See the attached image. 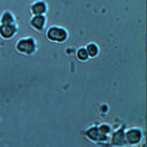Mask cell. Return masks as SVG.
I'll use <instances>...</instances> for the list:
<instances>
[{
	"instance_id": "6",
	"label": "cell",
	"mask_w": 147,
	"mask_h": 147,
	"mask_svg": "<svg viewBox=\"0 0 147 147\" xmlns=\"http://www.w3.org/2000/svg\"><path fill=\"white\" fill-rule=\"evenodd\" d=\"M18 28L16 24L0 25V39L5 41L13 39L17 34Z\"/></svg>"
},
{
	"instance_id": "8",
	"label": "cell",
	"mask_w": 147,
	"mask_h": 147,
	"mask_svg": "<svg viewBox=\"0 0 147 147\" xmlns=\"http://www.w3.org/2000/svg\"><path fill=\"white\" fill-rule=\"evenodd\" d=\"M48 5L43 0H37L32 2L29 7V12L32 16L45 15L48 11Z\"/></svg>"
},
{
	"instance_id": "12",
	"label": "cell",
	"mask_w": 147,
	"mask_h": 147,
	"mask_svg": "<svg viewBox=\"0 0 147 147\" xmlns=\"http://www.w3.org/2000/svg\"><path fill=\"white\" fill-rule=\"evenodd\" d=\"M142 147H146V143L144 142V144L142 145Z\"/></svg>"
},
{
	"instance_id": "10",
	"label": "cell",
	"mask_w": 147,
	"mask_h": 147,
	"mask_svg": "<svg viewBox=\"0 0 147 147\" xmlns=\"http://www.w3.org/2000/svg\"><path fill=\"white\" fill-rule=\"evenodd\" d=\"M89 58H95L99 54V48L94 42H89L84 47Z\"/></svg>"
},
{
	"instance_id": "4",
	"label": "cell",
	"mask_w": 147,
	"mask_h": 147,
	"mask_svg": "<svg viewBox=\"0 0 147 147\" xmlns=\"http://www.w3.org/2000/svg\"><path fill=\"white\" fill-rule=\"evenodd\" d=\"M84 136L87 140L93 144H101L109 141V136L102 134L97 124H93L88 126L84 131Z\"/></svg>"
},
{
	"instance_id": "11",
	"label": "cell",
	"mask_w": 147,
	"mask_h": 147,
	"mask_svg": "<svg viewBox=\"0 0 147 147\" xmlns=\"http://www.w3.org/2000/svg\"><path fill=\"white\" fill-rule=\"evenodd\" d=\"M75 56L78 61L81 62H87L90 59L84 47H79L76 51Z\"/></svg>"
},
{
	"instance_id": "3",
	"label": "cell",
	"mask_w": 147,
	"mask_h": 147,
	"mask_svg": "<svg viewBox=\"0 0 147 147\" xmlns=\"http://www.w3.org/2000/svg\"><path fill=\"white\" fill-rule=\"evenodd\" d=\"M143 130L139 127L131 126L125 129V138L126 144L129 146H136L143 140Z\"/></svg>"
},
{
	"instance_id": "1",
	"label": "cell",
	"mask_w": 147,
	"mask_h": 147,
	"mask_svg": "<svg viewBox=\"0 0 147 147\" xmlns=\"http://www.w3.org/2000/svg\"><path fill=\"white\" fill-rule=\"evenodd\" d=\"M14 50L18 54L25 56H31L37 50V43L32 36H24L18 39L14 44Z\"/></svg>"
},
{
	"instance_id": "5",
	"label": "cell",
	"mask_w": 147,
	"mask_h": 147,
	"mask_svg": "<svg viewBox=\"0 0 147 147\" xmlns=\"http://www.w3.org/2000/svg\"><path fill=\"white\" fill-rule=\"evenodd\" d=\"M126 126L121 125L113 131H111L109 136V143L113 147H125L127 145L125 138V130Z\"/></svg>"
},
{
	"instance_id": "7",
	"label": "cell",
	"mask_w": 147,
	"mask_h": 147,
	"mask_svg": "<svg viewBox=\"0 0 147 147\" xmlns=\"http://www.w3.org/2000/svg\"><path fill=\"white\" fill-rule=\"evenodd\" d=\"M47 17L45 15L33 16L29 20V26L34 31L41 32L43 31L47 25Z\"/></svg>"
},
{
	"instance_id": "2",
	"label": "cell",
	"mask_w": 147,
	"mask_h": 147,
	"mask_svg": "<svg viewBox=\"0 0 147 147\" xmlns=\"http://www.w3.org/2000/svg\"><path fill=\"white\" fill-rule=\"evenodd\" d=\"M45 37L51 43L63 44L68 40L69 33L64 27L54 25L48 28L45 33Z\"/></svg>"
},
{
	"instance_id": "9",
	"label": "cell",
	"mask_w": 147,
	"mask_h": 147,
	"mask_svg": "<svg viewBox=\"0 0 147 147\" xmlns=\"http://www.w3.org/2000/svg\"><path fill=\"white\" fill-rule=\"evenodd\" d=\"M16 24V17L9 10H5L0 14V25Z\"/></svg>"
}]
</instances>
